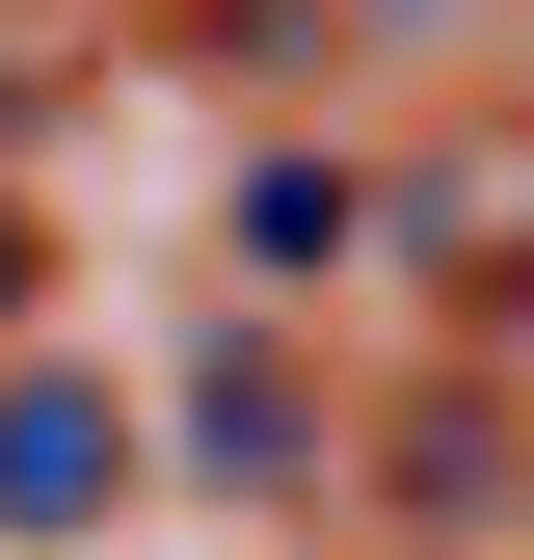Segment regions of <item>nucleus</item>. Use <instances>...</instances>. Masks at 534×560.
I'll return each instance as SVG.
<instances>
[{"label": "nucleus", "instance_id": "2", "mask_svg": "<svg viewBox=\"0 0 534 560\" xmlns=\"http://www.w3.org/2000/svg\"><path fill=\"white\" fill-rule=\"evenodd\" d=\"M134 508H161L134 374H81V347H0V534H134Z\"/></svg>", "mask_w": 534, "mask_h": 560}, {"label": "nucleus", "instance_id": "5", "mask_svg": "<svg viewBox=\"0 0 534 560\" xmlns=\"http://www.w3.org/2000/svg\"><path fill=\"white\" fill-rule=\"evenodd\" d=\"M454 267H481V320H508V347H534V241H508V214H481V241H454Z\"/></svg>", "mask_w": 534, "mask_h": 560}, {"label": "nucleus", "instance_id": "4", "mask_svg": "<svg viewBox=\"0 0 534 560\" xmlns=\"http://www.w3.org/2000/svg\"><path fill=\"white\" fill-rule=\"evenodd\" d=\"M0 347H54V187L0 161Z\"/></svg>", "mask_w": 534, "mask_h": 560}, {"label": "nucleus", "instance_id": "3", "mask_svg": "<svg viewBox=\"0 0 534 560\" xmlns=\"http://www.w3.org/2000/svg\"><path fill=\"white\" fill-rule=\"evenodd\" d=\"M214 267H241V294H321V267H374V161H321V133H241V161H214Z\"/></svg>", "mask_w": 534, "mask_h": 560}, {"label": "nucleus", "instance_id": "1", "mask_svg": "<svg viewBox=\"0 0 534 560\" xmlns=\"http://www.w3.org/2000/svg\"><path fill=\"white\" fill-rule=\"evenodd\" d=\"M134 454H161L187 508H348V374L267 347V320H214V347H187V400H134Z\"/></svg>", "mask_w": 534, "mask_h": 560}]
</instances>
